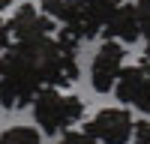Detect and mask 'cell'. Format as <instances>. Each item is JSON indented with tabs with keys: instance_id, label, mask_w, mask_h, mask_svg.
Masks as SVG:
<instances>
[{
	"instance_id": "6da1fadb",
	"label": "cell",
	"mask_w": 150,
	"mask_h": 144,
	"mask_svg": "<svg viewBox=\"0 0 150 144\" xmlns=\"http://www.w3.org/2000/svg\"><path fill=\"white\" fill-rule=\"evenodd\" d=\"M33 117L42 132L54 135V132L72 129L84 117V102L75 93H60L57 87H42L33 99Z\"/></svg>"
},
{
	"instance_id": "7a4b0ae2",
	"label": "cell",
	"mask_w": 150,
	"mask_h": 144,
	"mask_svg": "<svg viewBox=\"0 0 150 144\" xmlns=\"http://www.w3.org/2000/svg\"><path fill=\"white\" fill-rule=\"evenodd\" d=\"M84 132H90L99 144H132L135 117L129 108H99L84 123Z\"/></svg>"
},
{
	"instance_id": "3957f363",
	"label": "cell",
	"mask_w": 150,
	"mask_h": 144,
	"mask_svg": "<svg viewBox=\"0 0 150 144\" xmlns=\"http://www.w3.org/2000/svg\"><path fill=\"white\" fill-rule=\"evenodd\" d=\"M114 96L141 114H150V60H138L120 72L114 84Z\"/></svg>"
},
{
	"instance_id": "277c9868",
	"label": "cell",
	"mask_w": 150,
	"mask_h": 144,
	"mask_svg": "<svg viewBox=\"0 0 150 144\" xmlns=\"http://www.w3.org/2000/svg\"><path fill=\"white\" fill-rule=\"evenodd\" d=\"M123 60H126V45H120L114 39H105L96 48L93 63H90V84L96 93L114 90V84L123 72Z\"/></svg>"
},
{
	"instance_id": "5b68a950",
	"label": "cell",
	"mask_w": 150,
	"mask_h": 144,
	"mask_svg": "<svg viewBox=\"0 0 150 144\" xmlns=\"http://www.w3.org/2000/svg\"><path fill=\"white\" fill-rule=\"evenodd\" d=\"M9 24V33L15 42H27V39H45V36L54 33V18H48L45 12H39L30 3H21L12 18L6 21Z\"/></svg>"
},
{
	"instance_id": "8992f818",
	"label": "cell",
	"mask_w": 150,
	"mask_h": 144,
	"mask_svg": "<svg viewBox=\"0 0 150 144\" xmlns=\"http://www.w3.org/2000/svg\"><path fill=\"white\" fill-rule=\"evenodd\" d=\"M81 12V39H96L123 0H75Z\"/></svg>"
},
{
	"instance_id": "52a82bcc",
	"label": "cell",
	"mask_w": 150,
	"mask_h": 144,
	"mask_svg": "<svg viewBox=\"0 0 150 144\" xmlns=\"http://www.w3.org/2000/svg\"><path fill=\"white\" fill-rule=\"evenodd\" d=\"M105 39H114L120 45H132L141 39V30H138V18H135V3H120L114 12H111L108 24L102 27Z\"/></svg>"
},
{
	"instance_id": "ba28073f",
	"label": "cell",
	"mask_w": 150,
	"mask_h": 144,
	"mask_svg": "<svg viewBox=\"0 0 150 144\" xmlns=\"http://www.w3.org/2000/svg\"><path fill=\"white\" fill-rule=\"evenodd\" d=\"M36 90L30 81L15 75H0V105L3 108H27L36 99Z\"/></svg>"
},
{
	"instance_id": "9c48e42d",
	"label": "cell",
	"mask_w": 150,
	"mask_h": 144,
	"mask_svg": "<svg viewBox=\"0 0 150 144\" xmlns=\"http://www.w3.org/2000/svg\"><path fill=\"white\" fill-rule=\"evenodd\" d=\"M0 144H42V138L33 126H9L0 132Z\"/></svg>"
},
{
	"instance_id": "30bf717a",
	"label": "cell",
	"mask_w": 150,
	"mask_h": 144,
	"mask_svg": "<svg viewBox=\"0 0 150 144\" xmlns=\"http://www.w3.org/2000/svg\"><path fill=\"white\" fill-rule=\"evenodd\" d=\"M135 18H138L141 36L150 39V0H138V3H135Z\"/></svg>"
},
{
	"instance_id": "8fae6325",
	"label": "cell",
	"mask_w": 150,
	"mask_h": 144,
	"mask_svg": "<svg viewBox=\"0 0 150 144\" xmlns=\"http://www.w3.org/2000/svg\"><path fill=\"white\" fill-rule=\"evenodd\" d=\"M57 144H99V141L90 135V132H84V129H66Z\"/></svg>"
},
{
	"instance_id": "7c38bea8",
	"label": "cell",
	"mask_w": 150,
	"mask_h": 144,
	"mask_svg": "<svg viewBox=\"0 0 150 144\" xmlns=\"http://www.w3.org/2000/svg\"><path fill=\"white\" fill-rule=\"evenodd\" d=\"M132 144H150V120H135Z\"/></svg>"
},
{
	"instance_id": "4fadbf2b",
	"label": "cell",
	"mask_w": 150,
	"mask_h": 144,
	"mask_svg": "<svg viewBox=\"0 0 150 144\" xmlns=\"http://www.w3.org/2000/svg\"><path fill=\"white\" fill-rule=\"evenodd\" d=\"M12 6V0H0V24H3V12Z\"/></svg>"
},
{
	"instance_id": "5bb4252c",
	"label": "cell",
	"mask_w": 150,
	"mask_h": 144,
	"mask_svg": "<svg viewBox=\"0 0 150 144\" xmlns=\"http://www.w3.org/2000/svg\"><path fill=\"white\" fill-rule=\"evenodd\" d=\"M144 60H150V39H147V45H144Z\"/></svg>"
}]
</instances>
